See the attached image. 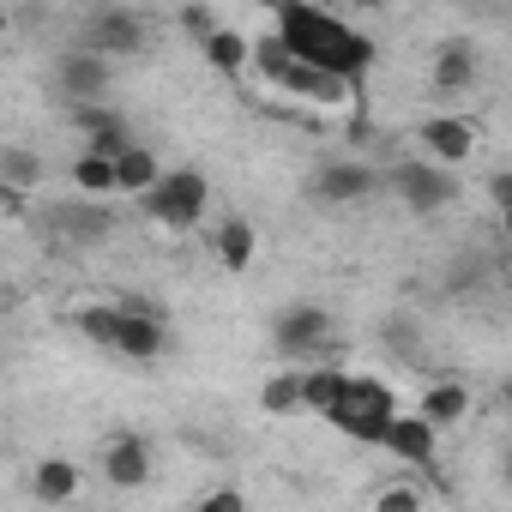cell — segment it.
I'll use <instances>...</instances> for the list:
<instances>
[{
	"label": "cell",
	"mask_w": 512,
	"mask_h": 512,
	"mask_svg": "<svg viewBox=\"0 0 512 512\" xmlns=\"http://www.w3.org/2000/svg\"><path fill=\"white\" fill-rule=\"evenodd\" d=\"M272 37L296 61H308V67L344 79V85H356L374 67V37L356 31L344 13L320 7V0H272Z\"/></svg>",
	"instance_id": "1"
},
{
	"label": "cell",
	"mask_w": 512,
	"mask_h": 512,
	"mask_svg": "<svg viewBox=\"0 0 512 512\" xmlns=\"http://www.w3.org/2000/svg\"><path fill=\"white\" fill-rule=\"evenodd\" d=\"M133 205L157 223V229H199L205 223V211H211V181H205V169H193V163H181V169H163L145 193H133Z\"/></svg>",
	"instance_id": "2"
},
{
	"label": "cell",
	"mask_w": 512,
	"mask_h": 512,
	"mask_svg": "<svg viewBox=\"0 0 512 512\" xmlns=\"http://www.w3.org/2000/svg\"><path fill=\"white\" fill-rule=\"evenodd\" d=\"M392 410H398V404H392V392H386V380H362V374H344V392L332 398V410H326V422H332L338 434H350L356 446H374Z\"/></svg>",
	"instance_id": "3"
},
{
	"label": "cell",
	"mask_w": 512,
	"mask_h": 512,
	"mask_svg": "<svg viewBox=\"0 0 512 512\" xmlns=\"http://www.w3.org/2000/svg\"><path fill=\"white\" fill-rule=\"evenodd\" d=\"M380 187H392V193L404 199V211H416V217H440V211L458 205V175L440 169V163H428V157H422V163H398V169H386Z\"/></svg>",
	"instance_id": "4"
},
{
	"label": "cell",
	"mask_w": 512,
	"mask_h": 512,
	"mask_svg": "<svg viewBox=\"0 0 512 512\" xmlns=\"http://www.w3.org/2000/svg\"><path fill=\"white\" fill-rule=\"evenodd\" d=\"M326 338H332V314L320 302H290L272 314V350L284 362H320Z\"/></svg>",
	"instance_id": "5"
},
{
	"label": "cell",
	"mask_w": 512,
	"mask_h": 512,
	"mask_svg": "<svg viewBox=\"0 0 512 512\" xmlns=\"http://www.w3.org/2000/svg\"><path fill=\"white\" fill-rule=\"evenodd\" d=\"M416 145L428 151V163L440 169H464L476 157V121L464 109H440V115H422L416 121Z\"/></svg>",
	"instance_id": "6"
},
{
	"label": "cell",
	"mask_w": 512,
	"mask_h": 512,
	"mask_svg": "<svg viewBox=\"0 0 512 512\" xmlns=\"http://www.w3.org/2000/svg\"><path fill=\"white\" fill-rule=\"evenodd\" d=\"M169 314L163 308H127L115 302V332H109V350L127 356V362H157L169 350Z\"/></svg>",
	"instance_id": "7"
},
{
	"label": "cell",
	"mask_w": 512,
	"mask_h": 512,
	"mask_svg": "<svg viewBox=\"0 0 512 512\" xmlns=\"http://www.w3.org/2000/svg\"><path fill=\"white\" fill-rule=\"evenodd\" d=\"M386 458H398V464H410V470H428L434 458H440V428L428 422V416H404V410H392L386 416V428H380V440H374Z\"/></svg>",
	"instance_id": "8"
},
{
	"label": "cell",
	"mask_w": 512,
	"mask_h": 512,
	"mask_svg": "<svg viewBox=\"0 0 512 512\" xmlns=\"http://www.w3.org/2000/svg\"><path fill=\"white\" fill-rule=\"evenodd\" d=\"M79 43L97 49V55H109V61L139 55V49H145V19H139L133 7H97V13L79 25Z\"/></svg>",
	"instance_id": "9"
},
{
	"label": "cell",
	"mask_w": 512,
	"mask_h": 512,
	"mask_svg": "<svg viewBox=\"0 0 512 512\" xmlns=\"http://www.w3.org/2000/svg\"><path fill=\"white\" fill-rule=\"evenodd\" d=\"M314 193L326 205H362V199L380 193V169L362 163V157H332V163L314 169Z\"/></svg>",
	"instance_id": "10"
},
{
	"label": "cell",
	"mask_w": 512,
	"mask_h": 512,
	"mask_svg": "<svg viewBox=\"0 0 512 512\" xmlns=\"http://www.w3.org/2000/svg\"><path fill=\"white\" fill-rule=\"evenodd\" d=\"M73 127L85 133V145H91V151H109V157L133 145V121H127L121 109H109L103 97H85V103H73Z\"/></svg>",
	"instance_id": "11"
},
{
	"label": "cell",
	"mask_w": 512,
	"mask_h": 512,
	"mask_svg": "<svg viewBox=\"0 0 512 512\" xmlns=\"http://www.w3.org/2000/svg\"><path fill=\"white\" fill-rule=\"evenodd\" d=\"M97 464H103L109 488H145L151 482V440L145 434H115Z\"/></svg>",
	"instance_id": "12"
},
{
	"label": "cell",
	"mask_w": 512,
	"mask_h": 512,
	"mask_svg": "<svg viewBox=\"0 0 512 512\" xmlns=\"http://www.w3.org/2000/svg\"><path fill=\"white\" fill-rule=\"evenodd\" d=\"M476 73H482V61H476V43H464V37H446V43L434 49L428 85H434L440 97H464V91L476 85Z\"/></svg>",
	"instance_id": "13"
},
{
	"label": "cell",
	"mask_w": 512,
	"mask_h": 512,
	"mask_svg": "<svg viewBox=\"0 0 512 512\" xmlns=\"http://www.w3.org/2000/svg\"><path fill=\"white\" fill-rule=\"evenodd\" d=\"M55 79H61V91H67L73 103H85V97H109V55H97V49L79 43V49L61 55Z\"/></svg>",
	"instance_id": "14"
},
{
	"label": "cell",
	"mask_w": 512,
	"mask_h": 512,
	"mask_svg": "<svg viewBox=\"0 0 512 512\" xmlns=\"http://www.w3.org/2000/svg\"><path fill=\"white\" fill-rule=\"evenodd\" d=\"M211 253H217V266L229 278H241V272H253V260H260V229H253L247 217H223L211 229Z\"/></svg>",
	"instance_id": "15"
},
{
	"label": "cell",
	"mask_w": 512,
	"mask_h": 512,
	"mask_svg": "<svg viewBox=\"0 0 512 512\" xmlns=\"http://www.w3.org/2000/svg\"><path fill=\"white\" fill-rule=\"evenodd\" d=\"M85 494V470L73 458H37L31 464V500L37 506H73Z\"/></svg>",
	"instance_id": "16"
},
{
	"label": "cell",
	"mask_w": 512,
	"mask_h": 512,
	"mask_svg": "<svg viewBox=\"0 0 512 512\" xmlns=\"http://www.w3.org/2000/svg\"><path fill=\"white\" fill-rule=\"evenodd\" d=\"M199 55H205L211 73H223V79H247V67H253V43H247V31H235V25H223V19L199 37Z\"/></svg>",
	"instance_id": "17"
},
{
	"label": "cell",
	"mask_w": 512,
	"mask_h": 512,
	"mask_svg": "<svg viewBox=\"0 0 512 512\" xmlns=\"http://www.w3.org/2000/svg\"><path fill=\"white\" fill-rule=\"evenodd\" d=\"M49 229H55L61 241H103V235L115 229V217H109L97 199H73V205H55V211H49Z\"/></svg>",
	"instance_id": "18"
},
{
	"label": "cell",
	"mask_w": 512,
	"mask_h": 512,
	"mask_svg": "<svg viewBox=\"0 0 512 512\" xmlns=\"http://www.w3.org/2000/svg\"><path fill=\"white\" fill-rule=\"evenodd\" d=\"M470 410H476V398H470V386H464V380H434V386L416 398V416H428L434 428H458Z\"/></svg>",
	"instance_id": "19"
},
{
	"label": "cell",
	"mask_w": 512,
	"mask_h": 512,
	"mask_svg": "<svg viewBox=\"0 0 512 512\" xmlns=\"http://www.w3.org/2000/svg\"><path fill=\"white\" fill-rule=\"evenodd\" d=\"M163 169H169V163H163L145 139H133L127 151H115V193H127V199H133V193H145Z\"/></svg>",
	"instance_id": "20"
},
{
	"label": "cell",
	"mask_w": 512,
	"mask_h": 512,
	"mask_svg": "<svg viewBox=\"0 0 512 512\" xmlns=\"http://www.w3.org/2000/svg\"><path fill=\"white\" fill-rule=\"evenodd\" d=\"M67 175H73V193H79V199H115V157H109V151H91V145H85Z\"/></svg>",
	"instance_id": "21"
},
{
	"label": "cell",
	"mask_w": 512,
	"mask_h": 512,
	"mask_svg": "<svg viewBox=\"0 0 512 512\" xmlns=\"http://www.w3.org/2000/svg\"><path fill=\"white\" fill-rule=\"evenodd\" d=\"M43 175H49L43 151H31V145H0V181H7V187H19L31 199L43 187Z\"/></svg>",
	"instance_id": "22"
},
{
	"label": "cell",
	"mask_w": 512,
	"mask_h": 512,
	"mask_svg": "<svg viewBox=\"0 0 512 512\" xmlns=\"http://www.w3.org/2000/svg\"><path fill=\"white\" fill-rule=\"evenodd\" d=\"M260 410L266 416H302V368H278L260 386Z\"/></svg>",
	"instance_id": "23"
},
{
	"label": "cell",
	"mask_w": 512,
	"mask_h": 512,
	"mask_svg": "<svg viewBox=\"0 0 512 512\" xmlns=\"http://www.w3.org/2000/svg\"><path fill=\"white\" fill-rule=\"evenodd\" d=\"M338 392H344V368H332V362H320V368H302V410L326 416Z\"/></svg>",
	"instance_id": "24"
},
{
	"label": "cell",
	"mask_w": 512,
	"mask_h": 512,
	"mask_svg": "<svg viewBox=\"0 0 512 512\" xmlns=\"http://www.w3.org/2000/svg\"><path fill=\"white\" fill-rule=\"evenodd\" d=\"M368 506L374 512H422L428 506V488L422 482H386V488L368 494Z\"/></svg>",
	"instance_id": "25"
},
{
	"label": "cell",
	"mask_w": 512,
	"mask_h": 512,
	"mask_svg": "<svg viewBox=\"0 0 512 512\" xmlns=\"http://www.w3.org/2000/svg\"><path fill=\"white\" fill-rule=\"evenodd\" d=\"M73 320H79V332H85L91 344H103V350H109V332H115V302H85Z\"/></svg>",
	"instance_id": "26"
},
{
	"label": "cell",
	"mask_w": 512,
	"mask_h": 512,
	"mask_svg": "<svg viewBox=\"0 0 512 512\" xmlns=\"http://www.w3.org/2000/svg\"><path fill=\"white\" fill-rule=\"evenodd\" d=\"M175 25H181V31H187L193 43H199V37H205V31L217 25V13H211V7H199V0H187V7L175 13Z\"/></svg>",
	"instance_id": "27"
},
{
	"label": "cell",
	"mask_w": 512,
	"mask_h": 512,
	"mask_svg": "<svg viewBox=\"0 0 512 512\" xmlns=\"http://www.w3.org/2000/svg\"><path fill=\"white\" fill-rule=\"evenodd\" d=\"M199 506H205V512H241L247 494H241V488H211V494H199Z\"/></svg>",
	"instance_id": "28"
},
{
	"label": "cell",
	"mask_w": 512,
	"mask_h": 512,
	"mask_svg": "<svg viewBox=\"0 0 512 512\" xmlns=\"http://www.w3.org/2000/svg\"><path fill=\"white\" fill-rule=\"evenodd\" d=\"M7 37H13V13H7V7H0V43H7Z\"/></svg>",
	"instance_id": "29"
},
{
	"label": "cell",
	"mask_w": 512,
	"mask_h": 512,
	"mask_svg": "<svg viewBox=\"0 0 512 512\" xmlns=\"http://www.w3.org/2000/svg\"><path fill=\"white\" fill-rule=\"evenodd\" d=\"M344 7H368V0H344Z\"/></svg>",
	"instance_id": "30"
},
{
	"label": "cell",
	"mask_w": 512,
	"mask_h": 512,
	"mask_svg": "<svg viewBox=\"0 0 512 512\" xmlns=\"http://www.w3.org/2000/svg\"><path fill=\"white\" fill-rule=\"evenodd\" d=\"M0 290H7V278H0Z\"/></svg>",
	"instance_id": "31"
}]
</instances>
